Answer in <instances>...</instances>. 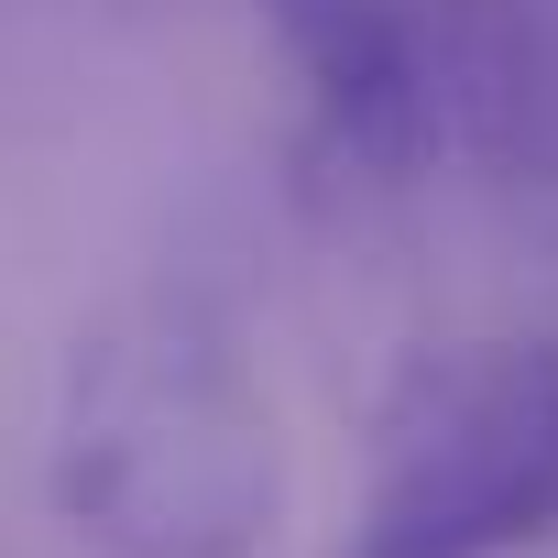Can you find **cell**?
<instances>
[{"mask_svg":"<svg viewBox=\"0 0 558 558\" xmlns=\"http://www.w3.org/2000/svg\"><path fill=\"white\" fill-rule=\"evenodd\" d=\"M56 504L110 558H252L274 536V416L208 318L132 307L77 340Z\"/></svg>","mask_w":558,"mask_h":558,"instance_id":"cell-1","label":"cell"},{"mask_svg":"<svg viewBox=\"0 0 558 558\" xmlns=\"http://www.w3.org/2000/svg\"><path fill=\"white\" fill-rule=\"evenodd\" d=\"M536 536H558V340H493L405 395L340 558H514Z\"/></svg>","mask_w":558,"mask_h":558,"instance_id":"cell-2","label":"cell"},{"mask_svg":"<svg viewBox=\"0 0 558 558\" xmlns=\"http://www.w3.org/2000/svg\"><path fill=\"white\" fill-rule=\"evenodd\" d=\"M274 45L296 56L318 121L340 154L362 165H416L438 110H427V66H416V12L405 0H263Z\"/></svg>","mask_w":558,"mask_h":558,"instance_id":"cell-3","label":"cell"},{"mask_svg":"<svg viewBox=\"0 0 558 558\" xmlns=\"http://www.w3.org/2000/svg\"><path fill=\"white\" fill-rule=\"evenodd\" d=\"M547 165H558V45H547Z\"/></svg>","mask_w":558,"mask_h":558,"instance_id":"cell-4","label":"cell"}]
</instances>
